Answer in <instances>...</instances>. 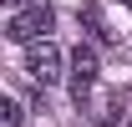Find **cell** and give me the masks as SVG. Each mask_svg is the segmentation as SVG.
Listing matches in <instances>:
<instances>
[{"label":"cell","mask_w":132,"mask_h":127,"mask_svg":"<svg viewBox=\"0 0 132 127\" xmlns=\"http://www.w3.org/2000/svg\"><path fill=\"white\" fill-rule=\"evenodd\" d=\"M0 112H5V127H20V107L15 102H0Z\"/></svg>","instance_id":"cell-5"},{"label":"cell","mask_w":132,"mask_h":127,"mask_svg":"<svg viewBox=\"0 0 132 127\" xmlns=\"http://www.w3.org/2000/svg\"><path fill=\"white\" fill-rule=\"evenodd\" d=\"M61 66H66V61H61V51L51 46V41H36V46L26 51V76H31L41 92H46V86H56V81L66 76Z\"/></svg>","instance_id":"cell-2"},{"label":"cell","mask_w":132,"mask_h":127,"mask_svg":"<svg viewBox=\"0 0 132 127\" xmlns=\"http://www.w3.org/2000/svg\"><path fill=\"white\" fill-rule=\"evenodd\" d=\"M122 5H132V0H122Z\"/></svg>","instance_id":"cell-7"},{"label":"cell","mask_w":132,"mask_h":127,"mask_svg":"<svg viewBox=\"0 0 132 127\" xmlns=\"http://www.w3.org/2000/svg\"><path fill=\"white\" fill-rule=\"evenodd\" d=\"M5 5H15V10H20V5H31V0H5Z\"/></svg>","instance_id":"cell-6"},{"label":"cell","mask_w":132,"mask_h":127,"mask_svg":"<svg viewBox=\"0 0 132 127\" xmlns=\"http://www.w3.org/2000/svg\"><path fill=\"white\" fill-rule=\"evenodd\" d=\"M81 26L97 36V41H107V46L117 41V31L107 26V5H97V0H92V5H81Z\"/></svg>","instance_id":"cell-4"},{"label":"cell","mask_w":132,"mask_h":127,"mask_svg":"<svg viewBox=\"0 0 132 127\" xmlns=\"http://www.w3.org/2000/svg\"><path fill=\"white\" fill-rule=\"evenodd\" d=\"M51 26H56V10H51L46 0H31V5H20L15 15L5 20V36L15 41V46H36V41H46Z\"/></svg>","instance_id":"cell-1"},{"label":"cell","mask_w":132,"mask_h":127,"mask_svg":"<svg viewBox=\"0 0 132 127\" xmlns=\"http://www.w3.org/2000/svg\"><path fill=\"white\" fill-rule=\"evenodd\" d=\"M66 66H71V71H66V81H71V97H76V107H81L86 97H92V86H97V51L81 41V46L71 51V61H66Z\"/></svg>","instance_id":"cell-3"}]
</instances>
